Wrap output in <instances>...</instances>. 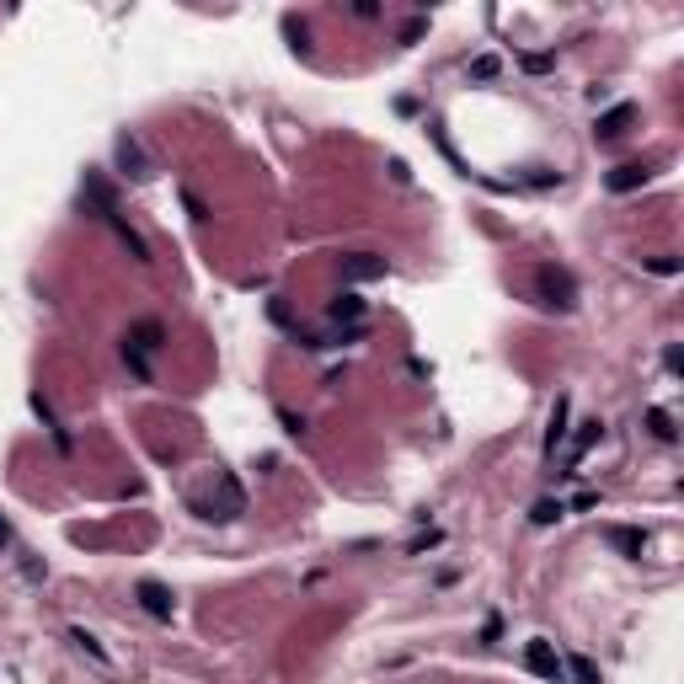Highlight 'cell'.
Returning <instances> with one entry per match:
<instances>
[{
	"label": "cell",
	"instance_id": "obj_23",
	"mask_svg": "<svg viewBox=\"0 0 684 684\" xmlns=\"http://www.w3.org/2000/svg\"><path fill=\"white\" fill-rule=\"evenodd\" d=\"M279 423H284V428H289V433H294V439L305 433V417H294V412H279Z\"/></svg>",
	"mask_w": 684,
	"mask_h": 684
},
{
	"label": "cell",
	"instance_id": "obj_13",
	"mask_svg": "<svg viewBox=\"0 0 684 684\" xmlns=\"http://www.w3.org/2000/svg\"><path fill=\"white\" fill-rule=\"evenodd\" d=\"M604 540H610L621 556H641V546H647V535H641V529H626V524H610Z\"/></svg>",
	"mask_w": 684,
	"mask_h": 684
},
{
	"label": "cell",
	"instance_id": "obj_5",
	"mask_svg": "<svg viewBox=\"0 0 684 684\" xmlns=\"http://www.w3.org/2000/svg\"><path fill=\"white\" fill-rule=\"evenodd\" d=\"M385 273H391V262L375 257V252H347L342 257V284H369V279H385Z\"/></svg>",
	"mask_w": 684,
	"mask_h": 684
},
{
	"label": "cell",
	"instance_id": "obj_10",
	"mask_svg": "<svg viewBox=\"0 0 684 684\" xmlns=\"http://www.w3.org/2000/svg\"><path fill=\"white\" fill-rule=\"evenodd\" d=\"M327 321H332V327H342V321H347V327H353V321H364V299H358L353 289H347V294H337V299L327 305Z\"/></svg>",
	"mask_w": 684,
	"mask_h": 684
},
{
	"label": "cell",
	"instance_id": "obj_25",
	"mask_svg": "<svg viewBox=\"0 0 684 684\" xmlns=\"http://www.w3.org/2000/svg\"><path fill=\"white\" fill-rule=\"evenodd\" d=\"M11 540H16V535H11V524H5V518H0V551H5V546H11Z\"/></svg>",
	"mask_w": 684,
	"mask_h": 684
},
{
	"label": "cell",
	"instance_id": "obj_2",
	"mask_svg": "<svg viewBox=\"0 0 684 684\" xmlns=\"http://www.w3.org/2000/svg\"><path fill=\"white\" fill-rule=\"evenodd\" d=\"M535 284H540V294H546L551 310H572V305H577V279H572L567 268H551V262H546V268L535 273Z\"/></svg>",
	"mask_w": 684,
	"mask_h": 684
},
{
	"label": "cell",
	"instance_id": "obj_14",
	"mask_svg": "<svg viewBox=\"0 0 684 684\" xmlns=\"http://www.w3.org/2000/svg\"><path fill=\"white\" fill-rule=\"evenodd\" d=\"M599 433H604V423H583V433L572 439V450H567V470H562V476H572V465H577V460L588 455V444H594Z\"/></svg>",
	"mask_w": 684,
	"mask_h": 684
},
{
	"label": "cell",
	"instance_id": "obj_15",
	"mask_svg": "<svg viewBox=\"0 0 684 684\" xmlns=\"http://www.w3.org/2000/svg\"><path fill=\"white\" fill-rule=\"evenodd\" d=\"M562 669H567V679L572 684H599V669L583 658V652H572V658H562Z\"/></svg>",
	"mask_w": 684,
	"mask_h": 684
},
{
	"label": "cell",
	"instance_id": "obj_21",
	"mask_svg": "<svg viewBox=\"0 0 684 684\" xmlns=\"http://www.w3.org/2000/svg\"><path fill=\"white\" fill-rule=\"evenodd\" d=\"M518 64H524V70H529V75H546V70H551V64H556V59H551V54H524V59H518Z\"/></svg>",
	"mask_w": 684,
	"mask_h": 684
},
{
	"label": "cell",
	"instance_id": "obj_19",
	"mask_svg": "<svg viewBox=\"0 0 684 684\" xmlns=\"http://www.w3.org/2000/svg\"><path fill=\"white\" fill-rule=\"evenodd\" d=\"M470 75H476V81H492V75H498V54H481V59H470Z\"/></svg>",
	"mask_w": 684,
	"mask_h": 684
},
{
	"label": "cell",
	"instance_id": "obj_8",
	"mask_svg": "<svg viewBox=\"0 0 684 684\" xmlns=\"http://www.w3.org/2000/svg\"><path fill=\"white\" fill-rule=\"evenodd\" d=\"M128 347H139V353H145V358H150V353H156V347H161V342H166V327H161V321H156V316H150V321H134V327H128Z\"/></svg>",
	"mask_w": 684,
	"mask_h": 684
},
{
	"label": "cell",
	"instance_id": "obj_24",
	"mask_svg": "<svg viewBox=\"0 0 684 684\" xmlns=\"http://www.w3.org/2000/svg\"><path fill=\"white\" fill-rule=\"evenodd\" d=\"M182 204L193 209V220H209V209H204V198H193V193H182Z\"/></svg>",
	"mask_w": 684,
	"mask_h": 684
},
{
	"label": "cell",
	"instance_id": "obj_9",
	"mask_svg": "<svg viewBox=\"0 0 684 684\" xmlns=\"http://www.w3.org/2000/svg\"><path fill=\"white\" fill-rule=\"evenodd\" d=\"M636 118V102H615L610 113L599 118V128H594V139H615V134H626V123Z\"/></svg>",
	"mask_w": 684,
	"mask_h": 684
},
{
	"label": "cell",
	"instance_id": "obj_4",
	"mask_svg": "<svg viewBox=\"0 0 684 684\" xmlns=\"http://www.w3.org/2000/svg\"><path fill=\"white\" fill-rule=\"evenodd\" d=\"M118 166H123V176H134V182H150L156 176V161L145 156V145L134 139V134H118Z\"/></svg>",
	"mask_w": 684,
	"mask_h": 684
},
{
	"label": "cell",
	"instance_id": "obj_18",
	"mask_svg": "<svg viewBox=\"0 0 684 684\" xmlns=\"http://www.w3.org/2000/svg\"><path fill=\"white\" fill-rule=\"evenodd\" d=\"M70 641H75V647H81V652H91V658H97V663H108V647H102V641H97V636H91V631H70Z\"/></svg>",
	"mask_w": 684,
	"mask_h": 684
},
{
	"label": "cell",
	"instance_id": "obj_1",
	"mask_svg": "<svg viewBox=\"0 0 684 684\" xmlns=\"http://www.w3.org/2000/svg\"><path fill=\"white\" fill-rule=\"evenodd\" d=\"M198 518H209V524H230V518H241L246 513V492H241V481L235 476H220V498H209V503H193Z\"/></svg>",
	"mask_w": 684,
	"mask_h": 684
},
{
	"label": "cell",
	"instance_id": "obj_16",
	"mask_svg": "<svg viewBox=\"0 0 684 684\" xmlns=\"http://www.w3.org/2000/svg\"><path fill=\"white\" fill-rule=\"evenodd\" d=\"M647 428H652L663 444H674V439H679V428H674V417H669L663 406H652V412H647Z\"/></svg>",
	"mask_w": 684,
	"mask_h": 684
},
{
	"label": "cell",
	"instance_id": "obj_22",
	"mask_svg": "<svg viewBox=\"0 0 684 684\" xmlns=\"http://www.w3.org/2000/svg\"><path fill=\"white\" fill-rule=\"evenodd\" d=\"M647 268H652V273H663V279H674V273H679V262H674V257H658V262H647Z\"/></svg>",
	"mask_w": 684,
	"mask_h": 684
},
{
	"label": "cell",
	"instance_id": "obj_20",
	"mask_svg": "<svg viewBox=\"0 0 684 684\" xmlns=\"http://www.w3.org/2000/svg\"><path fill=\"white\" fill-rule=\"evenodd\" d=\"M562 171H546V166H529V187H556Z\"/></svg>",
	"mask_w": 684,
	"mask_h": 684
},
{
	"label": "cell",
	"instance_id": "obj_12",
	"mask_svg": "<svg viewBox=\"0 0 684 684\" xmlns=\"http://www.w3.org/2000/svg\"><path fill=\"white\" fill-rule=\"evenodd\" d=\"M562 439H567V396H556V406H551V428H546V460H556Z\"/></svg>",
	"mask_w": 684,
	"mask_h": 684
},
{
	"label": "cell",
	"instance_id": "obj_6",
	"mask_svg": "<svg viewBox=\"0 0 684 684\" xmlns=\"http://www.w3.org/2000/svg\"><path fill=\"white\" fill-rule=\"evenodd\" d=\"M134 599H139V610H145V615H156V621H171V610H176L171 588H166V583H156V577H145V583L134 588Z\"/></svg>",
	"mask_w": 684,
	"mask_h": 684
},
{
	"label": "cell",
	"instance_id": "obj_7",
	"mask_svg": "<svg viewBox=\"0 0 684 684\" xmlns=\"http://www.w3.org/2000/svg\"><path fill=\"white\" fill-rule=\"evenodd\" d=\"M27 406H33V412H38V423L49 428V439H54V450H59V455H70V450H75V439H70V433L59 428V417H54V406L43 401V391H33V396H27Z\"/></svg>",
	"mask_w": 684,
	"mask_h": 684
},
{
	"label": "cell",
	"instance_id": "obj_3",
	"mask_svg": "<svg viewBox=\"0 0 684 684\" xmlns=\"http://www.w3.org/2000/svg\"><path fill=\"white\" fill-rule=\"evenodd\" d=\"M524 663L540 674V679H551V684H567V669H562V652L546 641V636H535L529 647H524Z\"/></svg>",
	"mask_w": 684,
	"mask_h": 684
},
{
	"label": "cell",
	"instance_id": "obj_11",
	"mask_svg": "<svg viewBox=\"0 0 684 684\" xmlns=\"http://www.w3.org/2000/svg\"><path fill=\"white\" fill-rule=\"evenodd\" d=\"M652 176V166H641V161H626V166H615L604 182H610V193H631V187H641Z\"/></svg>",
	"mask_w": 684,
	"mask_h": 684
},
{
	"label": "cell",
	"instance_id": "obj_17",
	"mask_svg": "<svg viewBox=\"0 0 684 684\" xmlns=\"http://www.w3.org/2000/svg\"><path fill=\"white\" fill-rule=\"evenodd\" d=\"M529 518H535V524L546 529V524H556V518H567V503H562V498H540V503H535V513H529Z\"/></svg>",
	"mask_w": 684,
	"mask_h": 684
}]
</instances>
